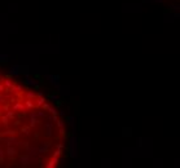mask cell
I'll use <instances>...</instances> for the list:
<instances>
[{"mask_svg":"<svg viewBox=\"0 0 180 168\" xmlns=\"http://www.w3.org/2000/svg\"><path fill=\"white\" fill-rule=\"evenodd\" d=\"M66 142L56 106L0 70V168H57Z\"/></svg>","mask_w":180,"mask_h":168,"instance_id":"6da1fadb","label":"cell"}]
</instances>
